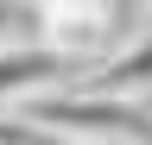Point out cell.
I'll list each match as a JSON object with an SVG mask.
<instances>
[{"mask_svg": "<svg viewBox=\"0 0 152 145\" xmlns=\"http://www.w3.org/2000/svg\"><path fill=\"white\" fill-rule=\"evenodd\" d=\"M0 25H7V6H0Z\"/></svg>", "mask_w": 152, "mask_h": 145, "instance_id": "5", "label": "cell"}, {"mask_svg": "<svg viewBox=\"0 0 152 145\" xmlns=\"http://www.w3.org/2000/svg\"><path fill=\"white\" fill-rule=\"evenodd\" d=\"M38 6V38L64 57H89L108 32V13L114 0H32Z\"/></svg>", "mask_w": 152, "mask_h": 145, "instance_id": "3", "label": "cell"}, {"mask_svg": "<svg viewBox=\"0 0 152 145\" xmlns=\"http://www.w3.org/2000/svg\"><path fill=\"white\" fill-rule=\"evenodd\" d=\"M64 88H70V57L64 50H51L45 38H7L0 44V120L64 95Z\"/></svg>", "mask_w": 152, "mask_h": 145, "instance_id": "2", "label": "cell"}, {"mask_svg": "<svg viewBox=\"0 0 152 145\" xmlns=\"http://www.w3.org/2000/svg\"><path fill=\"white\" fill-rule=\"evenodd\" d=\"M26 120L38 133H57L64 145H152V120L140 107L102 101V95H76V88L26 107Z\"/></svg>", "mask_w": 152, "mask_h": 145, "instance_id": "1", "label": "cell"}, {"mask_svg": "<svg viewBox=\"0 0 152 145\" xmlns=\"http://www.w3.org/2000/svg\"><path fill=\"white\" fill-rule=\"evenodd\" d=\"M146 6H152V0H146Z\"/></svg>", "mask_w": 152, "mask_h": 145, "instance_id": "6", "label": "cell"}, {"mask_svg": "<svg viewBox=\"0 0 152 145\" xmlns=\"http://www.w3.org/2000/svg\"><path fill=\"white\" fill-rule=\"evenodd\" d=\"M76 95H102V101H127V107L140 95H152V32L127 38L108 63H95L89 76L76 82Z\"/></svg>", "mask_w": 152, "mask_h": 145, "instance_id": "4", "label": "cell"}]
</instances>
